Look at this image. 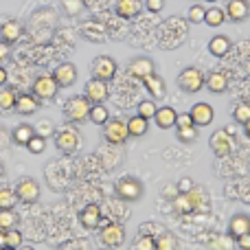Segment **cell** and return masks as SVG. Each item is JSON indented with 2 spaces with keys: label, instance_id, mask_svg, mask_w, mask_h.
I'll return each instance as SVG.
<instances>
[{
  "label": "cell",
  "instance_id": "obj_6",
  "mask_svg": "<svg viewBox=\"0 0 250 250\" xmlns=\"http://www.w3.org/2000/svg\"><path fill=\"white\" fill-rule=\"evenodd\" d=\"M99 239H101V244L110 250L121 248L125 244V229L119 222H110V224H105L104 229H101Z\"/></svg>",
  "mask_w": 250,
  "mask_h": 250
},
{
  "label": "cell",
  "instance_id": "obj_52",
  "mask_svg": "<svg viewBox=\"0 0 250 250\" xmlns=\"http://www.w3.org/2000/svg\"><path fill=\"white\" fill-rule=\"evenodd\" d=\"M244 127H246V134H248V136H250V121H248L246 125H244Z\"/></svg>",
  "mask_w": 250,
  "mask_h": 250
},
{
  "label": "cell",
  "instance_id": "obj_2",
  "mask_svg": "<svg viewBox=\"0 0 250 250\" xmlns=\"http://www.w3.org/2000/svg\"><path fill=\"white\" fill-rule=\"evenodd\" d=\"M90 101L86 99L83 95H77V97H70L68 101L64 104V119L68 123H83L90 114Z\"/></svg>",
  "mask_w": 250,
  "mask_h": 250
},
{
  "label": "cell",
  "instance_id": "obj_4",
  "mask_svg": "<svg viewBox=\"0 0 250 250\" xmlns=\"http://www.w3.org/2000/svg\"><path fill=\"white\" fill-rule=\"evenodd\" d=\"M204 73L200 68H195V66H189V68H185L180 75H178V88H180L182 92H187V95H195V92H200L204 88Z\"/></svg>",
  "mask_w": 250,
  "mask_h": 250
},
{
  "label": "cell",
  "instance_id": "obj_12",
  "mask_svg": "<svg viewBox=\"0 0 250 250\" xmlns=\"http://www.w3.org/2000/svg\"><path fill=\"white\" fill-rule=\"evenodd\" d=\"M189 117H191V121H193L195 127H204V125L213 123V119H215V110L211 108V104L200 101V104H195L193 108H191Z\"/></svg>",
  "mask_w": 250,
  "mask_h": 250
},
{
  "label": "cell",
  "instance_id": "obj_25",
  "mask_svg": "<svg viewBox=\"0 0 250 250\" xmlns=\"http://www.w3.org/2000/svg\"><path fill=\"white\" fill-rule=\"evenodd\" d=\"M230 48H233V44H230V40L226 38V35H215V38H211V42H208V53H211L213 57H224Z\"/></svg>",
  "mask_w": 250,
  "mask_h": 250
},
{
  "label": "cell",
  "instance_id": "obj_14",
  "mask_svg": "<svg viewBox=\"0 0 250 250\" xmlns=\"http://www.w3.org/2000/svg\"><path fill=\"white\" fill-rule=\"evenodd\" d=\"M154 73H156V66L149 57H136V60H132L127 66V75H132V77H136V79H145Z\"/></svg>",
  "mask_w": 250,
  "mask_h": 250
},
{
  "label": "cell",
  "instance_id": "obj_32",
  "mask_svg": "<svg viewBox=\"0 0 250 250\" xmlns=\"http://www.w3.org/2000/svg\"><path fill=\"white\" fill-rule=\"evenodd\" d=\"M176 136L182 145H191L198 138V127L195 125H187V127H176Z\"/></svg>",
  "mask_w": 250,
  "mask_h": 250
},
{
  "label": "cell",
  "instance_id": "obj_44",
  "mask_svg": "<svg viewBox=\"0 0 250 250\" xmlns=\"http://www.w3.org/2000/svg\"><path fill=\"white\" fill-rule=\"evenodd\" d=\"M191 189H193V182H191V178H182V180L178 182V191H180V193H189Z\"/></svg>",
  "mask_w": 250,
  "mask_h": 250
},
{
  "label": "cell",
  "instance_id": "obj_19",
  "mask_svg": "<svg viewBox=\"0 0 250 250\" xmlns=\"http://www.w3.org/2000/svg\"><path fill=\"white\" fill-rule=\"evenodd\" d=\"M143 0H117V16L123 20H132L143 11Z\"/></svg>",
  "mask_w": 250,
  "mask_h": 250
},
{
  "label": "cell",
  "instance_id": "obj_21",
  "mask_svg": "<svg viewBox=\"0 0 250 250\" xmlns=\"http://www.w3.org/2000/svg\"><path fill=\"white\" fill-rule=\"evenodd\" d=\"M154 121H156V127L160 129H169V127H176V121H178V112L169 105L165 108H158L154 114Z\"/></svg>",
  "mask_w": 250,
  "mask_h": 250
},
{
  "label": "cell",
  "instance_id": "obj_38",
  "mask_svg": "<svg viewBox=\"0 0 250 250\" xmlns=\"http://www.w3.org/2000/svg\"><path fill=\"white\" fill-rule=\"evenodd\" d=\"M4 246L9 248H20L22 246V233L18 229L4 230Z\"/></svg>",
  "mask_w": 250,
  "mask_h": 250
},
{
  "label": "cell",
  "instance_id": "obj_9",
  "mask_svg": "<svg viewBox=\"0 0 250 250\" xmlns=\"http://www.w3.org/2000/svg\"><path fill=\"white\" fill-rule=\"evenodd\" d=\"M117 75V62L110 55H99L92 62V77L101 79V82H110Z\"/></svg>",
  "mask_w": 250,
  "mask_h": 250
},
{
  "label": "cell",
  "instance_id": "obj_35",
  "mask_svg": "<svg viewBox=\"0 0 250 250\" xmlns=\"http://www.w3.org/2000/svg\"><path fill=\"white\" fill-rule=\"evenodd\" d=\"M156 110H158L156 101L154 99H145V101H141V104H138V117L151 121V119H154V114H156Z\"/></svg>",
  "mask_w": 250,
  "mask_h": 250
},
{
  "label": "cell",
  "instance_id": "obj_23",
  "mask_svg": "<svg viewBox=\"0 0 250 250\" xmlns=\"http://www.w3.org/2000/svg\"><path fill=\"white\" fill-rule=\"evenodd\" d=\"M143 83H145L147 92H149L154 99H160V97L167 95V86H165V79L160 77V75H149V77L143 79Z\"/></svg>",
  "mask_w": 250,
  "mask_h": 250
},
{
  "label": "cell",
  "instance_id": "obj_41",
  "mask_svg": "<svg viewBox=\"0 0 250 250\" xmlns=\"http://www.w3.org/2000/svg\"><path fill=\"white\" fill-rule=\"evenodd\" d=\"M204 16H207V9H204L202 4H193V7L189 9V22H193V24L204 22Z\"/></svg>",
  "mask_w": 250,
  "mask_h": 250
},
{
  "label": "cell",
  "instance_id": "obj_11",
  "mask_svg": "<svg viewBox=\"0 0 250 250\" xmlns=\"http://www.w3.org/2000/svg\"><path fill=\"white\" fill-rule=\"evenodd\" d=\"M208 145H211V151L217 158H224V156H229L230 149H233V136H229L224 129H217V132L211 134Z\"/></svg>",
  "mask_w": 250,
  "mask_h": 250
},
{
  "label": "cell",
  "instance_id": "obj_45",
  "mask_svg": "<svg viewBox=\"0 0 250 250\" xmlns=\"http://www.w3.org/2000/svg\"><path fill=\"white\" fill-rule=\"evenodd\" d=\"M237 248L239 250H250V233L242 235V237H237Z\"/></svg>",
  "mask_w": 250,
  "mask_h": 250
},
{
  "label": "cell",
  "instance_id": "obj_34",
  "mask_svg": "<svg viewBox=\"0 0 250 250\" xmlns=\"http://www.w3.org/2000/svg\"><path fill=\"white\" fill-rule=\"evenodd\" d=\"M18 202L16 191L11 187H0V208H13Z\"/></svg>",
  "mask_w": 250,
  "mask_h": 250
},
{
  "label": "cell",
  "instance_id": "obj_30",
  "mask_svg": "<svg viewBox=\"0 0 250 250\" xmlns=\"http://www.w3.org/2000/svg\"><path fill=\"white\" fill-rule=\"evenodd\" d=\"M88 119H90L95 125H105L108 119H110V112L104 104H97V105H90V114H88Z\"/></svg>",
  "mask_w": 250,
  "mask_h": 250
},
{
  "label": "cell",
  "instance_id": "obj_33",
  "mask_svg": "<svg viewBox=\"0 0 250 250\" xmlns=\"http://www.w3.org/2000/svg\"><path fill=\"white\" fill-rule=\"evenodd\" d=\"M224 20H226L224 9H220V7H211V9H207L204 22H207L208 26H220V24H224Z\"/></svg>",
  "mask_w": 250,
  "mask_h": 250
},
{
  "label": "cell",
  "instance_id": "obj_51",
  "mask_svg": "<svg viewBox=\"0 0 250 250\" xmlns=\"http://www.w3.org/2000/svg\"><path fill=\"white\" fill-rule=\"evenodd\" d=\"M18 250H35V248H33V246H20Z\"/></svg>",
  "mask_w": 250,
  "mask_h": 250
},
{
  "label": "cell",
  "instance_id": "obj_43",
  "mask_svg": "<svg viewBox=\"0 0 250 250\" xmlns=\"http://www.w3.org/2000/svg\"><path fill=\"white\" fill-rule=\"evenodd\" d=\"M64 9H66L68 13H73V16H75V13L82 9V0H64Z\"/></svg>",
  "mask_w": 250,
  "mask_h": 250
},
{
  "label": "cell",
  "instance_id": "obj_40",
  "mask_svg": "<svg viewBox=\"0 0 250 250\" xmlns=\"http://www.w3.org/2000/svg\"><path fill=\"white\" fill-rule=\"evenodd\" d=\"M33 129H35V134H38V136L46 138V136H51V134L55 132V125L48 121V119H42L38 125H33Z\"/></svg>",
  "mask_w": 250,
  "mask_h": 250
},
{
  "label": "cell",
  "instance_id": "obj_37",
  "mask_svg": "<svg viewBox=\"0 0 250 250\" xmlns=\"http://www.w3.org/2000/svg\"><path fill=\"white\" fill-rule=\"evenodd\" d=\"M233 119L237 123H242V125H246L250 121V104H237L235 105V110H233Z\"/></svg>",
  "mask_w": 250,
  "mask_h": 250
},
{
  "label": "cell",
  "instance_id": "obj_39",
  "mask_svg": "<svg viewBox=\"0 0 250 250\" xmlns=\"http://www.w3.org/2000/svg\"><path fill=\"white\" fill-rule=\"evenodd\" d=\"M26 149H29L31 154H42V151L46 149V138H42V136H38V134H33V138L26 143Z\"/></svg>",
  "mask_w": 250,
  "mask_h": 250
},
{
  "label": "cell",
  "instance_id": "obj_50",
  "mask_svg": "<svg viewBox=\"0 0 250 250\" xmlns=\"http://www.w3.org/2000/svg\"><path fill=\"white\" fill-rule=\"evenodd\" d=\"M2 178H4V165L0 163V180H2Z\"/></svg>",
  "mask_w": 250,
  "mask_h": 250
},
{
  "label": "cell",
  "instance_id": "obj_18",
  "mask_svg": "<svg viewBox=\"0 0 250 250\" xmlns=\"http://www.w3.org/2000/svg\"><path fill=\"white\" fill-rule=\"evenodd\" d=\"M246 233H250V215H246V213H235L229 222V235L237 239Z\"/></svg>",
  "mask_w": 250,
  "mask_h": 250
},
{
  "label": "cell",
  "instance_id": "obj_42",
  "mask_svg": "<svg viewBox=\"0 0 250 250\" xmlns=\"http://www.w3.org/2000/svg\"><path fill=\"white\" fill-rule=\"evenodd\" d=\"M143 4H145L147 11H151V13H158L165 9V0H145Z\"/></svg>",
  "mask_w": 250,
  "mask_h": 250
},
{
  "label": "cell",
  "instance_id": "obj_1",
  "mask_svg": "<svg viewBox=\"0 0 250 250\" xmlns=\"http://www.w3.org/2000/svg\"><path fill=\"white\" fill-rule=\"evenodd\" d=\"M55 147L62 154H75L82 147V136H79V129L73 123H66L64 127H60L55 132Z\"/></svg>",
  "mask_w": 250,
  "mask_h": 250
},
{
  "label": "cell",
  "instance_id": "obj_31",
  "mask_svg": "<svg viewBox=\"0 0 250 250\" xmlns=\"http://www.w3.org/2000/svg\"><path fill=\"white\" fill-rule=\"evenodd\" d=\"M16 224H18V215L13 213V208H0V233L16 229Z\"/></svg>",
  "mask_w": 250,
  "mask_h": 250
},
{
  "label": "cell",
  "instance_id": "obj_46",
  "mask_svg": "<svg viewBox=\"0 0 250 250\" xmlns=\"http://www.w3.org/2000/svg\"><path fill=\"white\" fill-rule=\"evenodd\" d=\"M9 55H11V46H9L7 42H2V40H0V62H4Z\"/></svg>",
  "mask_w": 250,
  "mask_h": 250
},
{
  "label": "cell",
  "instance_id": "obj_3",
  "mask_svg": "<svg viewBox=\"0 0 250 250\" xmlns=\"http://www.w3.org/2000/svg\"><path fill=\"white\" fill-rule=\"evenodd\" d=\"M143 191H145L143 189V182L134 176L119 178L117 185H114V193H117V198L123 200V202H136V200H141Z\"/></svg>",
  "mask_w": 250,
  "mask_h": 250
},
{
  "label": "cell",
  "instance_id": "obj_54",
  "mask_svg": "<svg viewBox=\"0 0 250 250\" xmlns=\"http://www.w3.org/2000/svg\"><path fill=\"white\" fill-rule=\"evenodd\" d=\"M207 2H217V0H207Z\"/></svg>",
  "mask_w": 250,
  "mask_h": 250
},
{
  "label": "cell",
  "instance_id": "obj_36",
  "mask_svg": "<svg viewBox=\"0 0 250 250\" xmlns=\"http://www.w3.org/2000/svg\"><path fill=\"white\" fill-rule=\"evenodd\" d=\"M132 250H156V239L151 235H138L132 244Z\"/></svg>",
  "mask_w": 250,
  "mask_h": 250
},
{
  "label": "cell",
  "instance_id": "obj_49",
  "mask_svg": "<svg viewBox=\"0 0 250 250\" xmlns=\"http://www.w3.org/2000/svg\"><path fill=\"white\" fill-rule=\"evenodd\" d=\"M4 248V233H0V250Z\"/></svg>",
  "mask_w": 250,
  "mask_h": 250
},
{
  "label": "cell",
  "instance_id": "obj_24",
  "mask_svg": "<svg viewBox=\"0 0 250 250\" xmlns=\"http://www.w3.org/2000/svg\"><path fill=\"white\" fill-rule=\"evenodd\" d=\"M195 208V200H193V189L189 191V193H180L173 198V211L178 213V215H187V213H191Z\"/></svg>",
  "mask_w": 250,
  "mask_h": 250
},
{
  "label": "cell",
  "instance_id": "obj_27",
  "mask_svg": "<svg viewBox=\"0 0 250 250\" xmlns=\"http://www.w3.org/2000/svg\"><path fill=\"white\" fill-rule=\"evenodd\" d=\"M127 123V132H129V136H145L147 134V129H149V121L147 119H143V117H129V121H125Z\"/></svg>",
  "mask_w": 250,
  "mask_h": 250
},
{
  "label": "cell",
  "instance_id": "obj_7",
  "mask_svg": "<svg viewBox=\"0 0 250 250\" xmlns=\"http://www.w3.org/2000/svg\"><path fill=\"white\" fill-rule=\"evenodd\" d=\"M57 90H60V86H57V82H55L53 75H40V77H35L33 86H31V92L42 101L53 99V97L57 95Z\"/></svg>",
  "mask_w": 250,
  "mask_h": 250
},
{
  "label": "cell",
  "instance_id": "obj_26",
  "mask_svg": "<svg viewBox=\"0 0 250 250\" xmlns=\"http://www.w3.org/2000/svg\"><path fill=\"white\" fill-rule=\"evenodd\" d=\"M16 99H18L16 88L0 86V112H11L16 108Z\"/></svg>",
  "mask_w": 250,
  "mask_h": 250
},
{
  "label": "cell",
  "instance_id": "obj_20",
  "mask_svg": "<svg viewBox=\"0 0 250 250\" xmlns=\"http://www.w3.org/2000/svg\"><path fill=\"white\" fill-rule=\"evenodd\" d=\"M204 86H207L208 92H213V95H224L226 88H229V77H226L224 73H220V70H213V73L204 79Z\"/></svg>",
  "mask_w": 250,
  "mask_h": 250
},
{
  "label": "cell",
  "instance_id": "obj_15",
  "mask_svg": "<svg viewBox=\"0 0 250 250\" xmlns=\"http://www.w3.org/2000/svg\"><path fill=\"white\" fill-rule=\"evenodd\" d=\"M53 77H55V82L60 88H70L75 82H77V68H75V64H70V62H64V64H60L55 68Z\"/></svg>",
  "mask_w": 250,
  "mask_h": 250
},
{
  "label": "cell",
  "instance_id": "obj_8",
  "mask_svg": "<svg viewBox=\"0 0 250 250\" xmlns=\"http://www.w3.org/2000/svg\"><path fill=\"white\" fill-rule=\"evenodd\" d=\"M13 191H16V198L20 200V202L33 204V202H38V200H40V185L33 180V178H29V176L20 178Z\"/></svg>",
  "mask_w": 250,
  "mask_h": 250
},
{
  "label": "cell",
  "instance_id": "obj_13",
  "mask_svg": "<svg viewBox=\"0 0 250 250\" xmlns=\"http://www.w3.org/2000/svg\"><path fill=\"white\" fill-rule=\"evenodd\" d=\"M79 222H82V226L86 230H95L99 229L101 224V207L99 204H86V207L82 208V213H79Z\"/></svg>",
  "mask_w": 250,
  "mask_h": 250
},
{
  "label": "cell",
  "instance_id": "obj_29",
  "mask_svg": "<svg viewBox=\"0 0 250 250\" xmlns=\"http://www.w3.org/2000/svg\"><path fill=\"white\" fill-rule=\"evenodd\" d=\"M33 134H35V129H33V125H26V123H22V125H18L16 129H13V143H18V145H26V143L33 138Z\"/></svg>",
  "mask_w": 250,
  "mask_h": 250
},
{
  "label": "cell",
  "instance_id": "obj_22",
  "mask_svg": "<svg viewBox=\"0 0 250 250\" xmlns=\"http://www.w3.org/2000/svg\"><path fill=\"white\" fill-rule=\"evenodd\" d=\"M22 35V24L18 20H7L2 22V26H0V40L7 44H13L18 42Z\"/></svg>",
  "mask_w": 250,
  "mask_h": 250
},
{
  "label": "cell",
  "instance_id": "obj_17",
  "mask_svg": "<svg viewBox=\"0 0 250 250\" xmlns=\"http://www.w3.org/2000/svg\"><path fill=\"white\" fill-rule=\"evenodd\" d=\"M224 13H226V18H229V20L244 22L250 16V4H248V0H229Z\"/></svg>",
  "mask_w": 250,
  "mask_h": 250
},
{
  "label": "cell",
  "instance_id": "obj_10",
  "mask_svg": "<svg viewBox=\"0 0 250 250\" xmlns=\"http://www.w3.org/2000/svg\"><path fill=\"white\" fill-rule=\"evenodd\" d=\"M108 95H110L108 82H101V79H95V77H92L90 82L83 86V97H86V99L90 101L92 105L104 104V101L108 99Z\"/></svg>",
  "mask_w": 250,
  "mask_h": 250
},
{
  "label": "cell",
  "instance_id": "obj_53",
  "mask_svg": "<svg viewBox=\"0 0 250 250\" xmlns=\"http://www.w3.org/2000/svg\"><path fill=\"white\" fill-rule=\"evenodd\" d=\"M2 250H18V248H9V246H4Z\"/></svg>",
  "mask_w": 250,
  "mask_h": 250
},
{
  "label": "cell",
  "instance_id": "obj_5",
  "mask_svg": "<svg viewBox=\"0 0 250 250\" xmlns=\"http://www.w3.org/2000/svg\"><path fill=\"white\" fill-rule=\"evenodd\" d=\"M104 138L108 145H123L129 138L127 123L123 119H108V123L104 125Z\"/></svg>",
  "mask_w": 250,
  "mask_h": 250
},
{
  "label": "cell",
  "instance_id": "obj_47",
  "mask_svg": "<svg viewBox=\"0 0 250 250\" xmlns=\"http://www.w3.org/2000/svg\"><path fill=\"white\" fill-rule=\"evenodd\" d=\"M176 125H178V127H187V125H193V121H191L189 114H178Z\"/></svg>",
  "mask_w": 250,
  "mask_h": 250
},
{
  "label": "cell",
  "instance_id": "obj_48",
  "mask_svg": "<svg viewBox=\"0 0 250 250\" xmlns=\"http://www.w3.org/2000/svg\"><path fill=\"white\" fill-rule=\"evenodd\" d=\"M7 79H9L7 70H4V68H2V66H0V86H4V83H7Z\"/></svg>",
  "mask_w": 250,
  "mask_h": 250
},
{
  "label": "cell",
  "instance_id": "obj_28",
  "mask_svg": "<svg viewBox=\"0 0 250 250\" xmlns=\"http://www.w3.org/2000/svg\"><path fill=\"white\" fill-rule=\"evenodd\" d=\"M156 239V250H178V237L169 230H160Z\"/></svg>",
  "mask_w": 250,
  "mask_h": 250
},
{
  "label": "cell",
  "instance_id": "obj_16",
  "mask_svg": "<svg viewBox=\"0 0 250 250\" xmlns=\"http://www.w3.org/2000/svg\"><path fill=\"white\" fill-rule=\"evenodd\" d=\"M40 110V99L31 92H20L16 99V112L22 114V117H29V114H35Z\"/></svg>",
  "mask_w": 250,
  "mask_h": 250
}]
</instances>
